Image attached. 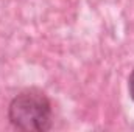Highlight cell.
<instances>
[{
    "instance_id": "obj_1",
    "label": "cell",
    "mask_w": 134,
    "mask_h": 132,
    "mask_svg": "<svg viewBox=\"0 0 134 132\" xmlns=\"http://www.w3.org/2000/svg\"><path fill=\"white\" fill-rule=\"evenodd\" d=\"M9 123L25 132H45L53 126V110L48 97L39 89H27L11 99Z\"/></svg>"
},
{
    "instance_id": "obj_2",
    "label": "cell",
    "mask_w": 134,
    "mask_h": 132,
    "mask_svg": "<svg viewBox=\"0 0 134 132\" xmlns=\"http://www.w3.org/2000/svg\"><path fill=\"white\" fill-rule=\"evenodd\" d=\"M128 92H130V97L134 101V70L131 71L130 78H128Z\"/></svg>"
}]
</instances>
